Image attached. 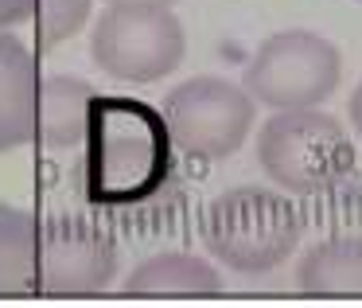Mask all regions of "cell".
Wrapping results in <instances>:
<instances>
[{"label":"cell","mask_w":362,"mask_h":308,"mask_svg":"<svg viewBox=\"0 0 362 308\" xmlns=\"http://www.w3.org/2000/svg\"><path fill=\"white\" fill-rule=\"evenodd\" d=\"M346 118H351V129L362 137V82L354 86V94H351V102H346Z\"/></svg>","instance_id":"15"},{"label":"cell","mask_w":362,"mask_h":308,"mask_svg":"<svg viewBox=\"0 0 362 308\" xmlns=\"http://www.w3.org/2000/svg\"><path fill=\"white\" fill-rule=\"evenodd\" d=\"M105 4H160V8H172L175 0H105Z\"/></svg>","instance_id":"16"},{"label":"cell","mask_w":362,"mask_h":308,"mask_svg":"<svg viewBox=\"0 0 362 308\" xmlns=\"http://www.w3.org/2000/svg\"><path fill=\"white\" fill-rule=\"evenodd\" d=\"M203 246L226 269L245 277L269 273L296 253L304 234V215L281 191L230 188L203 211Z\"/></svg>","instance_id":"2"},{"label":"cell","mask_w":362,"mask_h":308,"mask_svg":"<svg viewBox=\"0 0 362 308\" xmlns=\"http://www.w3.org/2000/svg\"><path fill=\"white\" fill-rule=\"evenodd\" d=\"M90 20V0H35L32 28H35V47L51 51L78 35Z\"/></svg>","instance_id":"13"},{"label":"cell","mask_w":362,"mask_h":308,"mask_svg":"<svg viewBox=\"0 0 362 308\" xmlns=\"http://www.w3.org/2000/svg\"><path fill=\"white\" fill-rule=\"evenodd\" d=\"M40 292V215L0 203V297Z\"/></svg>","instance_id":"11"},{"label":"cell","mask_w":362,"mask_h":308,"mask_svg":"<svg viewBox=\"0 0 362 308\" xmlns=\"http://www.w3.org/2000/svg\"><path fill=\"white\" fill-rule=\"evenodd\" d=\"M296 285L320 297H362V238H323L300 258Z\"/></svg>","instance_id":"10"},{"label":"cell","mask_w":362,"mask_h":308,"mask_svg":"<svg viewBox=\"0 0 362 308\" xmlns=\"http://www.w3.org/2000/svg\"><path fill=\"white\" fill-rule=\"evenodd\" d=\"M257 164L281 191L327 195L354 172V141L320 105L273 110L257 129Z\"/></svg>","instance_id":"3"},{"label":"cell","mask_w":362,"mask_h":308,"mask_svg":"<svg viewBox=\"0 0 362 308\" xmlns=\"http://www.w3.org/2000/svg\"><path fill=\"white\" fill-rule=\"evenodd\" d=\"M183 55H187V35L180 16L160 4H110L90 32L94 67L133 86L168 79L183 63Z\"/></svg>","instance_id":"4"},{"label":"cell","mask_w":362,"mask_h":308,"mask_svg":"<svg viewBox=\"0 0 362 308\" xmlns=\"http://www.w3.org/2000/svg\"><path fill=\"white\" fill-rule=\"evenodd\" d=\"M339 79H343V55L335 43L320 32L288 28L261 40L245 67L242 86L250 90L253 102L269 110H304L327 102Z\"/></svg>","instance_id":"5"},{"label":"cell","mask_w":362,"mask_h":308,"mask_svg":"<svg viewBox=\"0 0 362 308\" xmlns=\"http://www.w3.org/2000/svg\"><path fill=\"white\" fill-rule=\"evenodd\" d=\"M94 98H98L94 86L74 79V74H47V79H40L35 141L43 149H78L86 141Z\"/></svg>","instance_id":"9"},{"label":"cell","mask_w":362,"mask_h":308,"mask_svg":"<svg viewBox=\"0 0 362 308\" xmlns=\"http://www.w3.org/2000/svg\"><path fill=\"white\" fill-rule=\"evenodd\" d=\"M175 191V144L156 105L98 94L78 160V195L98 211L136 219Z\"/></svg>","instance_id":"1"},{"label":"cell","mask_w":362,"mask_h":308,"mask_svg":"<svg viewBox=\"0 0 362 308\" xmlns=\"http://www.w3.org/2000/svg\"><path fill=\"white\" fill-rule=\"evenodd\" d=\"M35 12V0H0V28L28 24Z\"/></svg>","instance_id":"14"},{"label":"cell","mask_w":362,"mask_h":308,"mask_svg":"<svg viewBox=\"0 0 362 308\" xmlns=\"http://www.w3.org/2000/svg\"><path fill=\"white\" fill-rule=\"evenodd\" d=\"M40 67L20 35L0 28V152L35 141V102H40Z\"/></svg>","instance_id":"8"},{"label":"cell","mask_w":362,"mask_h":308,"mask_svg":"<svg viewBox=\"0 0 362 308\" xmlns=\"http://www.w3.org/2000/svg\"><path fill=\"white\" fill-rule=\"evenodd\" d=\"M117 277V242L105 227L74 215L40 219V292H102Z\"/></svg>","instance_id":"7"},{"label":"cell","mask_w":362,"mask_h":308,"mask_svg":"<svg viewBox=\"0 0 362 308\" xmlns=\"http://www.w3.org/2000/svg\"><path fill=\"white\" fill-rule=\"evenodd\" d=\"M160 113L168 121L175 152L191 160H226L250 137L257 102L238 82L199 74V79L180 82L164 98Z\"/></svg>","instance_id":"6"},{"label":"cell","mask_w":362,"mask_h":308,"mask_svg":"<svg viewBox=\"0 0 362 308\" xmlns=\"http://www.w3.org/2000/svg\"><path fill=\"white\" fill-rule=\"evenodd\" d=\"M222 277L211 261L195 253L164 250L156 258H144L125 277V292H218Z\"/></svg>","instance_id":"12"}]
</instances>
